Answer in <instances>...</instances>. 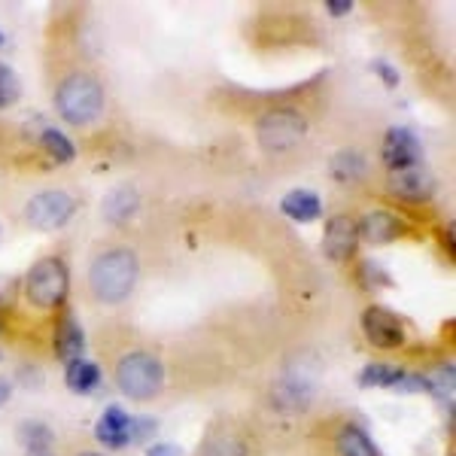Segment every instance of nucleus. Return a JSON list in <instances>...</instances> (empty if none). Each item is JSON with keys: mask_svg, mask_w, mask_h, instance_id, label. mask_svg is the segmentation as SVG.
I'll return each instance as SVG.
<instances>
[{"mask_svg": "<svg viewBox=\"0 0 456 456\" xmlns=\"http://www.w3.org/2000/svg\"><path fill=\"white\" fill-rule=\"evenodd\" d=\"M53 107L58 119L73 125V128L98 125L107 110V88L101 73L83 61L61 68L53 83Z\"/></svg>", "mask_w": 456, "mask_h": 456, "instance_id": "1", "label": "nucleus"}, {"mask_svg": "<svg viewBox=\"0 0 456 456\" xmlns=\"http://www.w3.org/2000/svg\"><path fill=\"white\" fill-rule=\"evenodd\" d=\"M88 292L98 305H122L141 281V256L128 244H110L88 262Z\"/></svg>", "mask_w": 456, "mask_h": 456, "instance_id": "2", "label": "nucleus"}, {"mask_svg": "<svg viewBox=\"0 0 456 456\" xmlns=\"http://www.w3.org/2000/svg\"><path fill=\"white\" fill-rule=\"evenodd\" d=\"M113 384L131 402H152L165 393L167 369L159 353L134 347L125 350L113 362Z\"/></svg>", "mask_w": 456, "mask_h": 456, "instance_id": "3", "label": "nucleus"}, {"mask_svg": "<svg viewBox=\"0 0 456 456\" xmlns=\"http://www.w3.org/2000/svg\"><path fill=\"white\" fill-rule=\"evenodd\" d=\"M307 131H311V119L296 104H271L253 122L256 143L268 156H283V152L296 150L307 137Z\"/></svg>", "mask_w": 456, "mask_h": 456, "instance_id": "4", "label": "nucleus"}, {"mask_svg": "<svg viewBox=\"0 0 456 456\" xmlns=\"http://www.w3.org/2000/svg\"><path fill=\"white\" fill-rule=\"evenodd\" d=\"M21 296L40 314H58L68 307L70 296V268L61 256H43L25 274Z\"/></svg>", "mask_w": 456, "mask_h": 456, "instance_id": "5", "label": "nucleus"}, {"mask_svg": "<svg viewBox=\"0 0 456 456\" xmlns=\"http://www.w3.org/2000/svg\"><path fill=\"white\" fill-rule=\"evenodd\" d=\"M79 198L64 192V189H43L28 198L25 204V225L34 232H61L64 225L77 216Z\"/></svg>", "mask_w": 456, "mask_h": 456, "instance_id": "6", "label": "nucleus"}, {"mask_svg": "<svg viewBox=\"0 0 456 456\" xmlns=\"http://www.w3.org/2000/svg\"><path fill=\"white\" fill-rule=\"evenodd\" d=\"M316 444L322 447V456H380L369 432L347 417H335V420L322 423Z\"/></svg>", "mask_w": 456, "mask_h": 456, "instance_id": "7", "label": "nucleus"}, {"mask_svg": "<svg viewBox=\"0 0 456 456\" xmlns=\"http://www.w3.org/2000/svg\"><path fill=\"white\" fill-rule=\"evenodd\" d=\"M198 456H256L253 429L240 420L223 417V420L208 426Z\"/></svg>", "mask_w": 456, "mask_h": 456, "instance_id": "8", "label": "nucleus"}, {"mask_svg": "<svg viewBox=\"0 0 456 456\" xmlns=\"http://www.w3.org/2000/svg\"><path fill=\"white\" fill-rule=\"evenodd\" d=\"M362 335L374 350L395 353L408 344V326L395 311L384 305H369L362 311Z\"/></svg>", "mask_w": 456, "mask_h": 456, "instance_id": "9", "label": "nucleus"}, {"mask_svg": "<svg viewBox=\"0 0 456 456\" xmlns=\"http://www.w3.org/2000/svg\"><path fill=\"white\" fill-rule=\"evenodd\" d=\"M414 234V228L404 216L393 210H369L365 216H359V244H369V247H387L395 244V240H404Z\"/></svg>", "mask_w": 456, "mask_h": 456, "instance_id": "10", "label": "nucleus"}, {"mask_svg": "<svg viewBox=\"0 0 456 456\" xmlns=\"http://www.w3.org/2000/svg\"><path fill=\"white\" fill-rule=\"evenodd\" d=\"M322 253L329 262L347 265L359 253V219L350 213H335L329 216L326 232H322Z\"/></svg>", "mask_w": 456, "mask_h": 456, "instance_id": "11", "label": "nucleus"}, {"mask_svg": "<svg viewBox=\"0 0 456 456\" xmlns=\"http://www.w3.org/2000/svg\"><path fill=\"white\" fill-rule=\"evenodd\" d=\"M387 189L389 195H395L404 204H426L436 198V176H432L429 167L414 165V167H404V171H393L387 176Z\"/></svg>", "mask_w": 456, "mask_h": 456, "instance_id": "12", "label": "nucleus"}, {"mask_svg": "<svg viewBox=\"0 0 456 456\" xmlns=\"http://www.w3.org/2000/svg\"><path fill=\"white\" fill-rule=\"evenodd\" d=\"M380 159H384L387 171H404V167L423 165V143L420 137L414 134L404 125H395V128L387 131L384 146H380Z\"/></svg>", "mask_w": 456, "mask_h": 456, "instance_id": "13", "label": "nucleus"}, {"mask_svg": "<svg viewBox=\"0 0 456 456\" xmlns=\"http://www.w3.org/2000/svg\"><path fill=\"white\" fill-rule=\"evenodd\" d=\"M55 326H53V353L61 359L64 365L73 362V359H83L86 356V332L79 326L77 314L70 307L55 314Z\"/></svg>", "mask_w": 456, "mask_h": 456, "instance_id": "14", "label": "nucleus"}, {"mask_svg": "<svg viewBox=\"0 0 456 456\" xmlns=\"http://www.w3.org/2000/svg\"><path fill=\"white\" fill-rule=\"evenodd\" d=\"M131 420L134 417L128 414L119 404H110L104 408V414L94 423V438L107 447V451H122V447L131 444Z\"/></svg>", "mask_w": 456, "mask_h": 456, "instance_id": "15", "label": "nucleus"}, {"mask_svg": "<svg viewBox=\"0 0 456 456\" xmlns=\"http://www.w3.org/2000/svg\"><path fill=\"white\" fill-rule=\"evenodd\" d=\"M283 216H289L292 223H316L322 216V198L314 192V189H292V192L283 195L281 201Z\"/></svg>", "mask_w": 456, "mask_h": 456, "instance_id": "16", "label": "nucleus"}, {"mask_svg": "<svg viewBox=\"0 0 456 456\" xmlns=\"http://www.w3.org/2000/svg\"><path fill=\"white\" fill-rule=\"evenodd\" d=\"M137 208H141V195H137V189L134 186H116L113 192L104 198V204H101V213H104L107 223L122 225L134 216Z\"/></svg>", "mask_w": 456, "mask_h": 456, "instance_id": "17", "label": "nucleus"}, {"mask_svg": "<svg viewBox=\"0 0 456 456\" xmlns=\"http://www.w3.org/2000/svg\"><path fill=\"white\" fill-rule=\"evenodd\" d=\"M101 380H104V371H101L98 362H92V359H73L68 362V369H64V384H68L70 393L77 395H88L94 393V389L101 387Z\"/></svg>", "mask_w": 456, "mask_h": 456, "instance_id": "18", "label": "nucleus"}, {"mask_svg": "<svg viewBox=\"0 0 456 456\" xmlns=\"http://www.w3.org/2000/svg\"><path fill=\"white\" fill-rule=\"evenodd\" d=\"M329 171H332L335 183H344V186H353V183L365 180L369 174V161L359 150H338L332 161H329Z\"/></svg>", "mask_w": 456, "mask_h": 456, "instance_id": "19", "label": "nucleus"}, {"mask_svg": "<svg viewBox=\"0 0 456 456\" xmlns=\"http://www.w3.org/2000/svg\"><path fill=\"white\" fill-rule=\"evenodd\" d=\"M402 374H404V369H399V365L371 362V365H365V369L359 371L356 384L362 387V389H371V387H378V389H393V387L402 380Z\"/></svg>", "mask_w": 456, "mask_h": 456, "instance_id": "20", "label": "nucleus"}, {"mask_svg": "<svg viewBox=\"0 0 456 456\" xmlns=\"http://www.w3.org/2000/svg\"><path fill=\"white\" fill-rule=\"evenodd\" d=\"M40 150L46 152L55 165H70V161L77 159V146H73L70 137L64 134V131H58V128H43Z\"/></svg>", "mask_w": 456, "mask_h": 456, "instance_id": "21", "label": "nucleus"}, {"mask_svg": "<svg viewBox=\"0 0 456 456\" xmlns=\"http://www.w3.org/2000/svg\"><path fill=\"white\" fill-rule=\"evenodd\" d=\"M19 441H21V447H25V453L28 451H55V432L49 429L46 423H21L19 426Z\"/></svg>", "mask_w": 456, "mask_h": 456, "instance_id": "22", "label": "nucleus"}, {"mask_svg": "<svg viewBox=\"0 0 456 456\" xmlns=\"http://www.w3.org/2000/svg\"><path fill=\"white\" fill-rule=\"evenodd\" d=\"M21 101V79L6 61H0V110L12 107Z\"/></svg>", "mask_w": 456, "mask_h": 456, "instance_id": "23", "label": "nucleus"}, {"mask_svg": "<svg viewBox=\"0 0 456 456\" xmlns=\"http://www.w3.org/2000/svg\"><path fill=\"white\" fill-rule=\"evenodd\" d=\"M359 277H362V283H365V286H371V289L393 283V281H389V274H387L384 268H380L378 262H362V265H359Z\"/></svg>", "mask_w": 456, "mask_h": 456, "instance_id": "24", "label": "nucleus"}, {"mask_svg": "<svg viewBox=\"0 0 456 456\" xmlns=\"http://www.w3.org/2000/svg\"><path fill=\"white\" fill-rule=\"evenodd\" d=\"M159 432V423L152 417H134L131 420V444L134 441H152V436Z\"/></svg>", "mask_w": 456, "mask_h": 456, "instance_id": "25", "label": "nucleus"}, {"mask_svg": "<svg viewBox=\"0 0 456 456\" xmlns=\"http://www.w3.org/2000/svg\"><path fill=\"white\" fill-rule=\"evenodd\" d=\"M371 70H378L380 73V79L389 86V88H395L399 86V73H395V68H389V64L384 61V58H378V61H371Z\"/></svg>", "mask_w": 456, "mask_h": 456, "instance_id": "26", "label": "nucleus"}, {"mask_svg": "<svg viewBox=\"0 0 456 456\" xmlns=\"http://www.w3.org/2000/svg\"><path fill=\"white\" fill-rule=\"evenodd\" d=\"M146 456H183V451L171 441H156V444L146 447Z\"/></svg>", "mask_w": 456, "mask_h": 456, "instance_id": "27", "label": "nucleus"}, {"mask_svg": "<svg viewBox=\"0 0 456 456\" xmlns=\"http://www.w3.org/2000/svg\"><path fill=\"white\" fill-rule=\"evenodd\" d=\"M350 10H353V0H326V12H329V16H335V19L347 16Z\"/></svg>", "mask_w": 456, "mask_h": 456, "instance_id": "28", "label": "nucleus"}, {"mask_svg": "<svg viewBox=\"0 0 456 456\" xmlns=\"http://www.w3.org/2000/svg\"><path fill=\"white\" fill-rule=\"evenodd\" d=\"M10 399H12V387L6 384L4 378H0V408H4V404L10 402Z\"/></svg>", "mask_w": 456, "mask_h": 456, "instance_id": "29", "label": "nucleus"}, {"mask_svg": "<svg viewBox=\"0 0 456 456\" xmlns=\"http://www.w3.org/2000/svg\"><path fill=\"white\" fill-rule=\"evenodd\" d=\"M25 456H55V451H28Z\"/></svg>", "mask_w": 456, "mask_h": 456, "instance_id": "30", "label": "nucleus"}, {"mask_svg": "<svg viewBox=\"0 0 456 456\" xmlns=\"http://www.w3.org/2000/svg\"><path fill=\"white\" fill-rule=\"evenodd\" d=\"M77 456H107V453H101V451H83V453H77Z\"/></svg>", "mask_w": 456, "mask_h": 456, "instance_id": "31", "label": "nucleus"}, {"mask_svg": "<svg viewBox=\"0 0 456 456\" xmlns=\"http://www.w3.org/2000/svg\"><path fill=\"white\" fill-rule=\"evenodd\" d=\"M4 326H6V320H4V311H0V332H4Z\"/></svg>", "mask_w": 456, "mask_h": 456, "instance_id": "32", "label": "nucleus"}, {"mask_svg": "<svg viewBox=\"0 0 456 456\" xmlns=\"http://www.w3.org/2000/svg\"><path fill=\"white\" fill-rule=\"evenodd\" d=\"M4 43H6V37H4V31H0V46H4Z\"/></svg>", "mask_w": 456, "mask_h": 456, "instance_id": "33", "label": "nucleus"}, {"mask_svg": "<svg viewBox=\"0 0 456 456\" xmlns=\"http://www.w3.org/2000/svg\"><path fill=\"white\" fill-rule=\"evenodd\" d=\"M0 238H4V228H0Z\"/></svg>", "mask_w": 456, "mask_h": 456, "instance_id": "34", "label": "nucleus"}, {"mask_svg": "<svg viewBox=\"0 0 456 456\" xmlns=\"http://www.w3.org/2000/svg\"><path fill=\"white\" fill-rule=\"evenodd\" d=\"M0 359H4V353H0Z\"/></svg>", "mask_w": 456, "mask_h": 456, "instance_id": "35", "label": "nucleus"}]
</instances>
